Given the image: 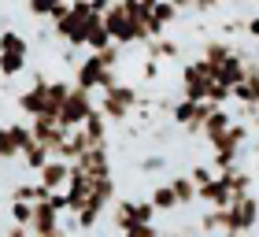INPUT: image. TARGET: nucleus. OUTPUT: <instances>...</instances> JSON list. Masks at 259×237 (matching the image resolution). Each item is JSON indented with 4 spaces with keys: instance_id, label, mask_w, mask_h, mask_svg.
<instances>
[{
    "instance_id": "f257e3e1",
    "label": "nucleus",
    "mask_w": 259,
    "mask_h": 237,
    "mask_svg": "<svg viewBox=\"0 0 259 237\" xmlns=\"http://www.w3.org/2000/svg\"><path fill=\"white\" fill-rule=\"evenodd\" d=\"M137 104H141V93L134 86H126V82H115L111 89H104V97H100L97 108L108 115V123H126Z\"/></svg>"
},
{
    "instance_id": "f03ea898",
    "label": "nucleus",
    "mask_w": 259,
    "mask_h": 237,
    "mask_svg": "<svg viewBox=\"0 0 259 237\" xmlns=\"http://www.w3.org/2000/svg\"><path fill=\"white\" fill-rule=\"evenodd\" d=\"M211 86H215V67H211V59L200 56V59L182 67V97L185 100H207Z\"/></svg>"
},
{
    "instance_id": "7ed1b4c3",
    "label": "nucleus",
    "mask_w": 259,
    "mask_h": 237,
    "mask_svg": "<svg viewBox=\"0 0 259 237\" xmlns=\"http://www.w3.org/2000/svg\"><path fill=\"white\" fill-rule=\"evenodd\" d=\"M74 82H78V86H85V89H111L115 82H119V74H115L111 67H104L100 52H89L74 67Z\"/></svg>"
},
{
    "instance_id": "20e7f679",
    "label": "nucleus",
    "mask_w": 259,
    "mask_h": 237,
    "mask_svg": "<svg viewBox=\"0 0 259 237\" xmlns=\"http://www.w3.org/2000/svg\"><path fill=\"white\" fill-rule=\"evenodd\" d=\"M93 108H97V100H93V89H85V86H78V82H74V89H70V97H67L63 111H60V126H63V130L81 126V123L93 115Z\"/></svg>"
},
{
    "instance_id": "39448f33",
    "label": "nucleus",
    "mask_w": 259,
    "mask_h": 237,
    "mask_svg": "<svg viewBox=\"0 0 259 237\" xmlns=\"http://www.w3.org/2000/svg\"><path fill=\"white\" fill-rule=\"evenodd\" d=\"M104 22H108V30H111V37L115 45H137V26H134V19L126 15V8L122 4H111L108 8V15H104Z\"/></svg>"
},
{
    "instance_id": "423d86ee",
    "label": "nucleus",
    "mask_w": 259,
    "mask_h": 237,
    "mask_svg": "<svg viewBox=\"0 0 259 237\" xmlns=\"http://www.w3.org/2000/svg\"><path fill=\"white\" fill-rule=\"evenodd\" d=\"M37 182L49 189V193H63L67 182H70V163H67V160H60V156H52V160L37 171Z\"/></svg>"
},
{
    "instance_id": "0eeeda50",
    "label": "nucleus",
    "mask_w": 259,
    "mask_h": 237,
    "mask_svg": "<svg viewBox=\"0 0 259 237\" xmlns=\"http://www.w3.org/2000/svg\"><path fill=\"white\" fill-rule=\"evenodd\" d=\"M81 171H89L93 178H108L111 174V156H108V145H89L81 156L74 160Z\"/></svg>"
},
{
    "instance_id": "6e6552de",
    "label": "nucleus",
    "mask_w": 259,
    "mask_h": 237,
    "mask_svg": "<svg viewBox=\"0 0 259 237\" xmlns=\"http://www.w3.org/2000/svg\"><path fill=\"white\" fill-rule=\"evenodd\" d=\"M70 82H49V89H45V115H52V118H60V111H63V104H67V97H70Z\"/></svg>"
},
{
    "instance_id": "1a4fd4ad",
    "label": "nucleus",
    "mask_w": 259,
    "mask_h": 237,
    "mask_svg": "<svg viewBox=\"0 0 259 237\" xmlns=\"http://www.w3.org/2000/svg\"><path fill=\"white\" fill-rule=\"evenodd\" d=\"M81 130H85L89 145H108V115H104L100 108H93V115L81 123Z\"/></svg>"
},
{
    "instance_id": "9d476101",
    "label": "nucleus",
    "mask_w": 259,
    "mask_h": 237,
    "mask_svg": "<svg viewBox=\"0 0 259 237\" xmlns=\"http://www.w3.org/2000/svg\"><path fill=\"white\" fill-rule=\"evenodd\" d=\"M230 126H233V115L226 111V104H219V108L207 115V123H204V137H207V141H215V137L226 134Z\"/></svg>"
},
{
    "instance_id": "9b49d317",
    "label": "nucleus",
    "mask_w": 259,
    "mask_h": 237,
    "mask_svg": "<svg viewBox=\"0 0 259 237\" xmlns=\"http://www.w3.org/2000/svg\"><path fill=\"white\" fill-rule=\"evenodd\" d=\"M148 200L156 204V211H178V208H182V200H178V193H174L170 182H159L156 189H152Z\"/></svg>"
},
{
    "instance_id": "f8f14e48",
    "label": "nucleus",
    "mask_w": 259,
    "mask_h": 237,
    "mask_svg": "<svg viewBox=\"0 0 259 237\" xmlns=\"http://www.w3.org/2000/svg\"><path fill=\"white\" fill-rule=\"evenodd\" d=\"M19 160H22V163H26V167H30L33 174H37V171L45 167V163H49V160H52V152H49V148H45V145H41V141H37V137H33V141H30V145H26V148H22V156H19Z\"/></svg>"
},
{
    "instance_id": "ddd939ff",
    "label": "nucleus",
    "mask_w": 259,
    "mask_h": 237,
    "mask_svg": "<svg viewBox=\"0 0 259 237\" xmlns=\"http://www.w3.org/2000/svg\"><path fill=\"white\" fill-rule=\"evenodd\" d=\"M170 185H174V193H178L182 208H189L193 200H200V189H196V182H193V174H178V178H170Z\"/></svg>"
},
{
    "instance_id": "4468645a",
    "label": "nucleus",
    "mask_w": 259,
    "mask_h": 237,
    "mask_svg": "<svg viewBox=\"0 0 259 237\" xmlns=\"http://www.w3.org/2000/svg\"><path fill=\"white\" fill-rule=\"evenodd\" d=\"M0 52H8V56H30V45H26V37H22L19 30H4V33H0Z\"/></svg>"
},
{
    "instance_id": "2eb2a0df",
    "label": "nucleus",
    "mask_w": 259,
    "mask_h": 237,
    "mask_svg": "<svg viewBox=\"0 0 259 237\" xmlns=\"http://www.w3.org/2000/svg\"><path fill=\"white\" fill-rule=\"evenodd\" d=\"M8 215L15 226H26L30 230V222H33V200H11L8 204Z\"/></svg>"
},
{
    "instance_id": "dca6fc26",
    "label": "nucleus",
    "mask_w": 259,
    "mask_h": 237,
    "mask_svg": "<svg viewBox=\"0 0 259 237\" xmlns=\"http://www.w3.org/2000/svg\"><path fill=\"white\" fill-rule=\"evenodd\" d=\"M211 178H215V174H211V167H204V163H196V167H193V182H196V189L207 185Z\"/></svg>"
},
{
    "instance_id": "f3484780",
    "label": "nucleus",
    "mask_w": 259,
    "mask_h": 237,
    "mask_svg": "<svg viewBox=\"0 0 259 237\" xmlns=\"http://www.w3.org/2000/svg\"><path fill=\"white\" fill-rule=\"evenodd\" d=\"M163 167H167V160H163V156H148L145 163H141V171H148V174H156V171H163Z\"/></svg>"
},
{
    "instance_id": "a211bd4d",
    "label": "nucleus",
    "mask_w": 259,
    "mask_h": 237,
    "mask_svg": "<svg viewBox=\"0 0 259 237\" xmlns=\"http://www.w3.org/2000/svg\"><path fill=\"white\" fill-rule=\"evenodd\" d=\"M0 237H30V230H26V226H15V222H11V226L0 233Z\"/></svg>"
},
{
    "instance_id": "6ab92c4d",
    "label": "nucleus",
    "mask_w": 259,
    "mask_h": 237,
    "mask_svg": "<svg viewBox=\"0 0 259 237\" xmlns=\"http://www.w3.org/2000/svg\"><path fill=\"white\" fill-rule=\"evenodd\" d=\"M215 4H222V0H196V8H200V11H211Z\"/></svg>"
},
{
    "instance_id": "aec40b11",
    "label": "nucleus",
    "mask_w": 259,
    "mask_h": 237,
    "mask_svg": "<svg viewBox=\"0 0 259 237\" xmlns=\"http://www.w3.org/2000/svg\"><path fill=\"white\" fill-rule=\"evenodd\" d=\"M156 4H159V0H141V8H145V11H152Z\"/></svg>"
},
{
    "instance_id": "412c9836",
    "label": "nucleus",
    "mask_w": 259,
    "mask_h": 237,
    "mask_svg": "<svg viewBox=\"0 0 259 237\" xmlns=\"http://www.w3.org/2000/svg\"><path fill=\"white\" fill-rule=\"evenodd\" d=\"M252 123L259 126V104H255V108H252Z\"/></svg>"
},
{
    "instance_id": "4be33fe9",
    "label": "nucleus",
    "mask_w": 259,
    "mask_h": 237,
    "mask_svg": "<svg viewBox=\"0 0 259 237\" xmlns=\"http://www.w3.org/2000/svg\"><path fill=\"white\" fill-rule=\"evenodd\" d=\"M167 237H178V233H167Z\"/></svg>"
}]
</instances>
